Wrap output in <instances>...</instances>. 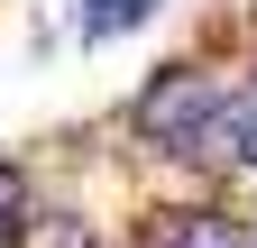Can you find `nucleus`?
<instances>
[{
    "mask_svg": "<svg viewBox=\"0 0 257 248\" xmlns=\"http://www.w3.org/2000/svg\"><path fill=\"white\" fill-rule=\"evenodd\" d=\"M220 92H230V74H220L202 46H184V55H166V65L119 101V129L138 138L147 157H175V166H184V147L202 138V119L220 110Z\"/></svg>",
    "mask_w": 257,
    "mask_h": 248,
    "instance_id": "obj_1",
    "label": "nucleus"
},
{
    "mask_svg": "<svg viewBox=\"0 0 257 248\" xmlns=\"http://www.w3.org/2000/svg\"><path fill=\"white\" fill-rule=\"evenodd\" d=\"M10 248H101V221L74 211V202H37V211L10 230Z\"/></svg>",
    "mask_w": 257,
    "mask_h": 248,
    "instance_id": "obj_2",
    "label": "nucleus"
},
{
    "mask_svg": "<svg viewBox=\"0 0 257 248\" xmlns=\"http://www.w3.org/2000/svg\"><path fill=\"white\" fill-rule=\"evenodd\" d=\"M156 19V0H74V46H119Z\"/></svg>",
    "mask_w": 257,
    "mask_h": 248,
    "instance_id": "obj_3",
    "label": "nucleus"
},
{
    "mask_svg": "<svg viewBox=\"0 0 257 248\" xmlns=\"http://www.w3.org/2000/svg\"><path fill=\"white\" fill-rule=\"evenodd\" d=\"M46 202V184H37V157H28V147H0V239H10L28 211Z\"/></svg>",
    "mask_w": 257,
    "mask_h": 248,
    "instance_id": "obj_4",
    "label": "nucleus"
},
{
    "mask_svg": "<svg viewBox=\"0 0 257 248\" xmlns=\"http://www.w3.org/2000/svg\"><path fill=\"white\" fill-rule=\"evenodd\" d=\"M0 248H10V239H0Z\"/></svg>",
    "mask_w": 257,
    "mask_h": 248,
    "instance_id": "obj_5",
    "label": "nucleus"
}]
</instances>
